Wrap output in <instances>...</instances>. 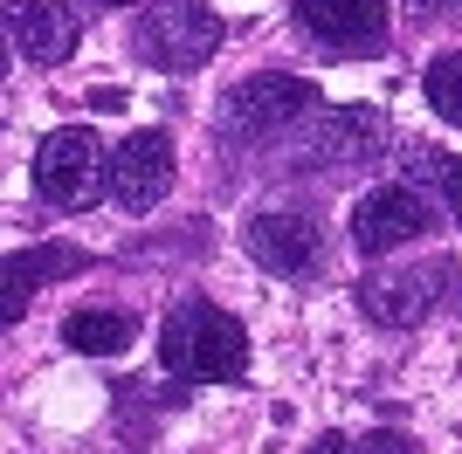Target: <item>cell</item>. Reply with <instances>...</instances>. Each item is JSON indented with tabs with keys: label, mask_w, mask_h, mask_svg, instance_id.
<instances>
[{
	"label": "cell",
	"mask_w": 462,
	"mask_h": 454,
	"mask_svg": "<svg viewBox=\"0 0 462 454\" xmlns=\"http://www.w3.org/2000/svg\"><path fill=\"white\" fill-rule=\"evenodd\" d=\"M159 365L187 386H221L249 372V331L208 296H180L159 323Z\"/></svg>",
	"instance_id": "obj_1"
},
{
	"label": "cell",
	"mask_w": 462,
	"mask_h": 454,
	"mask_svg": "<svg viewBox=\"0 0 462 454\" xmlns=\"http://www.w3.org/2000/svg\"><path fill=\"white\" fill-rule=\"evenodd\" d=\"M221 14L208 0H152L138 7V28H132V49L152 62L159 76H193L200 62L221 49Z\"/></svg>",
	"instance_id": "obj_2"
},
{
	"label": "cell",
	"mask_w": 462,
	"mask_h": 454,
	"mask_svg": "<svg viewBox=\"0 0 462 454\" xmlns=\"http://www.w3.org/2000/svg\"><path fill=\"white\" fill-rule=\"evenodd\" d=\"M35 193L62 213H83L111 193V151L90 124H62L35 145Z\"/></svg>",
	"instance_id": "obj_3"
},
{
	"label": "cell",
	"mask_w": 462,
	"mask_h": 454,
	"mask_svg": "<svg viewBox=\"0 0 462 454\" xmlns=\"http://www.w3.org/2000/svg\"><path fill=\"white\" fill-rule=\"evenodd\" d=\"M448 283H456L448 255H428V262H407V268H373L366 283H359V310L380 331H414V323L435 317V303H442Z\"/></svg>",
	"instance_id": "obj_4"
},
{
	"label": "cell",
	"mask_w": 462,
	"mask_h": 454,
	"mask_svg": "<svg viewBox=\"0 0 462 454\" xmlns=\"http://www.w3.org/2000/svg\"><path fill=\"white\" fill-rule=\"evenodd\" d=\"M310 111H318V83L283 76V69H263V76H249V83H235L228 104H221L228 138H276V132H290V124H304Z\"/></svg>",
	"instance_id": "obj_5"
},
{
	"label": "cell",
	"mask_w": 462,
	"mask_h": 454,
	"mask_svg": "<svg viewBox=\"0 0 462 454\" xmlns=\"http://www.w3.org/2000/svg\"><path fill=\"white\" fill-rule=\"evenodd\" d=\"M428 227H435V200H428L421 186H407V179H386V186L359 193L352 200V248L359 255H393V248L421 241Z\"/></svg>",
	"instance_id": "obj_6"
},
{
	"label": "cell",
	"mask_w": 462,
	"mask_h": 454,
	"mask_svg": "<svg viewBox=\"0 0 462 454\" xmlns=\"http://www.w3.org/2000/svg\"><path fill=\"white\" fill-rule=\"evenodd\" d=\"M290 14H297V35L331 56H380L393 35L386 0H290Z\"/></svg>",
	"instance_id": "obj_7"
},
{
	"label": "cell",
	"mask_w": 462,
	"mask_h": 454,
	"mask_svg": "<svg viewBox=\"0 0 462 454\" xmlns=\"http://www.w3.org/2000/svg\"><path fill=\"white\" fill-rule=\"evenodd\" d=\"M173 172H180L173 138H166V132H132L125 145L111 151V200L125 213H152L159 200L173 193Z\"/></svg>",
	"instance_id": "obj_8"
},
{
	"label": "cell",
	"mask_w": 462,
	"mask_h": 454,
	"mask_svg": "<svg viewBox=\"0 0 462 454\" xmlns=\"http://www.w3.org/2000/svg\"><path fill=\"white\" fill-rule=\"evenodd\" d=\"M77 35H83V14L69 0H7V41H14L21 62L56 69V62H69Z\"/></svg>",
	"instance_id": "obj_9"
},
{
	"label": "cell",
	"mask_w": 462,
	"mask_h": 454,
	"mask_svg": "<svg viewBox=\"0 0 462 454\" xmlns=\"http://www.w3.org/2000/svg\"><path fill=\"white\" fill-rule=\"evenodd\" d=\"M242 248H249L255 268H270V276H304L318 262V221L310 213H290V207H270L255 213L242 227Z\"/></svg>",
	"instance_id": "obj_10"
},
{
	"label": "cell",
	"mask_w": 462,
	"mask_h": 454,
	"mask_svg": "<svg viewBox=\"0 0 462 454\" xmlns=\"http://www.w3.org/2000/svg\"><path fill=\"white\" fill-rule=\"evenodd\" d=\"M90 268V255L83 248H62V241H49V248H21V255H7V296H0V317L7 323H21V310H28V296H35L49 276H83Z\"/></svg>",
	"instance_id": "obj_11"
},
{
	"label": "cell",
	"mask_w": 462,
	"mask_h": 454,
	"mask_svg": "<svg viewBox=\"0 0 462 454\" xmlns=\"http://www.w3.org/2000/svg\"><path fill=\"white\" fill-rule=\"evenodd\" d=\"M318 124H325V145H318L325 166H352V159H373L386 145V117L373 104H346V111L318 117Z\"/></svg>",
	"instance_id": "obj_12"
},
{
	"label": "cell",
	"mask_w": 462,
	"mask_h": 454,
	"mask_svg": "<svg viewBox=\"0 0 462 454\" xmlns=\"http://www.w3.org/2000/svg\"><path fill=\"white\" fill-rule=\"evenodd\" d=\"M132 338H138V323L125 310H69L62 317V344L83 351V359H117Z\"/></svg>",
	"instance_id": "obj_13"
},
{
	"label": "cell",
	"mask_w": 462,
	"mask_h": 454,
	"mask_svg": "<svg viewBox=\"0 0 462 454\" xmlns=\"http://www.w3.org/2000/svg\"><path fill=\"white\" fill-rule=\"evenodd\" d=\"M421 96H428V111L442 117V124H456V132H462V49H448V56L428 62Z\"/></svg>",
	"instance_id": "obj_14"
},
{
	"label": "cell",
	"mask_w": 462,
	"mask_h": 454,
	"mask_svg": "<svg viewBox=\"0 0 462 454\" xmlns=\"http://www.w3.org/2000/svg\"><path fill=\"white\" fill-rule=\"evenodd\" d=\"M359 454H428V448L401 427H380V434H359Z\"/></svg>",
	"instance_id": "obj_15"
},
{
	"label": "cell",
	"mask_w": 462,
	"mask_h": 454,
	"mask_svg": "<svg viewBox=\"0 0 462 454\" xmlns=\"http://www.w3.org/2000/svg\"><path fill=\"white\" fill-rule=\"evenodd\" d=\"M435 186H442L448 213H456V227H462V159H442V151H435Z\"/></svg>",
	"instance_id": "obj_16"
},
{
	"label": "cell",
	"mask_w": 462,
	"mask_h": 454,
	"mask_svg": "<svg viewBox=\"0 0 462 454\" xmlns=\"http://www.w3.org/2000/svg\"><path fill=\"white\" fill-rule=\"evenodd\" d=\"M407 7H414L421 21H456L462 14V0H407Z\"/></svg>",
	"instance_id": "obj_17"
},
{
	"label": "cell",
	"mask_w": 462,
	"mask_h": 454,
	"mask_svg": "<svg viewBox=\"0 0 462 454\" xmlns=\"http://www.w3.org/2000/svg\"><path fill=\"white\" fill-rule=\"evenodd\" d=\"M304 454H359V440H352V434H318Z\"/></svg>",
	"instance_id": "obj_18"
}]
</instances>
